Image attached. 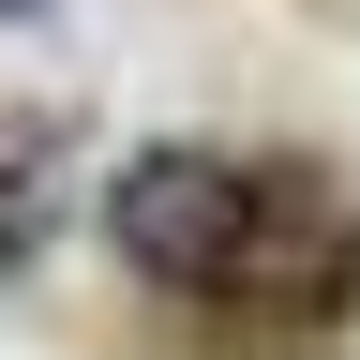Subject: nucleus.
Segmentation results:
<instances>
[{"label": "nucleus", "instance_id": "obj_1", "mask_svg": "<svg viewBox=\"0 0 360 360\" xmlns=\"http://www.w3.org/2000/svg\"><path fill=\"white\" fill-rule=\"evenodd\" d=\"M255 210H270V150H240V135H150L105 165V255L180 315H225Z\"/></svg>", "mask_w": 360, "mask_h": 360}, {"label": "nucleus", "instance_id": "obj_2", "mask_svg": "<svg viewBox=\"0 0 360 360\" xmlns=\"http://www.w3.org/2000/svg\"><path fill=\"white\" fill-rule=\"evenodd\" d=\"M45 225H60V135H45V120H0V285L45 255Z\"/></svg>", "mask_w": 360, "mask_h": 360}, {"label": "nucleus", "instance_id": "obj_3", "mask_svg": "<svg viewBox=\"0 0 360 360\" xmlns=\"http://www.w3.org/2000/svg\"><path fill=\"white\" fill-rule=\"evenodd\" d=\"M0 15H30V0H0Z\"/></svg>", "mask_w": 360, "mask_h": 360}]
</instances>
